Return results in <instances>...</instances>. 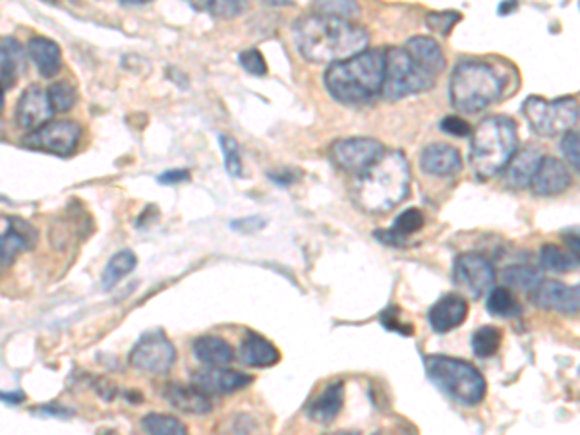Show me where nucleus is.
<instances>
[{
	"instance_id": "f257e3e1",
	"label": "nucleus",
	"mask_w": 580,
	"mask_h": 435,
	"mask_svg": "<svg viewBox=\"0 0 580 435\" xmlns=\"http://www.w3.org/2000/svg\"><path fill=\"white\" fill-rule=\"evenodd\" d=\"M300 55L312 64H333L368 48V31L357 24L331 16H304L295 24Z\"/></svg>"
},
{
	"instance_id": "f03ea898",
	"label": "nucleus",
	"mask_w": 580,
	"mask_h": 435,
	"mask_svg": "<svg viewBox=\"0 0 580 435\" xmlns=\"http://www.w3.org/2000/svg\"><path fill=\"white\" fill-rule=\"evenodd\" d=\"M385 72V48H366L350 58L329 64L324 84L335 101L364 105L381 93Z\"/></svg>"
},
{
	"instance_id": "7ed1b4c3",
	"label": "nucleus",
	"mask_w": 580,
	"mask_h": 435,
	"mask_svg": "<svg viewBox=\"0 0 580 435\" xmlns=\"http://www.w3.org/2000/svg\"><path fill=\"white\" fill-rule=\"evenodd\" d=\"M357 203L368 213H389L409 198L410 165L402 151H385L358 176Z\"/></svg>"
},
{
	"instance_id": "20e7f679",
	"label": "nucleus",
	"mask_w": 580,
	"mask_h": 435,
	"mask_svg": "<svg viewBox=\"0 0 580 435\" xmlns=\"http://www.w3.org/2000/svg\"><path fill=\"white\" fill-rule=\"evenodd\" d=\"M519 148L517 124L509 117L483 119L471 140V167L480 181L502 172Z\"/></svg>"
},
{
	"instance_id": "39448f33",
	"label": "nucleus",
	"mask_w": 580,
	"mask_h": 435,
	"mask_svg": "<svg viewBox=\"0 0 580 435\" xmlns=\"http://www.w3.org/2000/svg\"><path fill=\"white\" fill-rule=\"evenodd\" d=\"M505 89V79L492 64L464 60L453 70L449 82V99L461 112H480L499 101Z\"/></svg>"
},
{
	"instance_id": "423d86ee",
	"label": "nucleus",
	"mask_w": 580,
	"mask_h": 435,
	"mask_svg": "<svg viewBox=\"0 0 580 435\" xmlns=\"http://www.w3.org/2000/svg\"><path fill=\"white\" fill-rule=\"evenodd\" d=\"M424 366L428 379L459 405L476 407L486 397L488 383L472 364L443 354H431L426 357Z\"/></svg>"
},
{
	"instance_id": "0eeeda50",
	"label": "nucleus",
	"mask_w": 580,
	"mask_h": 435,
	"mask_svg": "<svg viewBox=\"0 0 580 435\" xmlns=\"http://www.w3.org/2000/svg\"><path fill=\"white\" fill-rule=\"evenodd\" d=\"M435 79L418 64L405 47L385 48V72L381 95L387 101H400L405 97L428 91L435 86Z\"/></svg>"
},
{
	"instance_id": "6e6552de",
	"label": "nucleus",
	"mask_w": 580,
	"mask_h": 435,
	"mask_svg": "<svg viewBox=\"0 0 580 435\" xmlns=\"http://www.w3.org/2000/svg\"><path fill=\"white\" fill-rule=\"evenodd\" d=\"M523 112L532 130L538 136L555 138L571 130L578 122V101L576 97H561V99L547 101L532 95L524 101Z\"/></svg>"
},
{
	"instance_id": "1a4fd4ad",
	"label": "nucleus",
	"mask_w": 580,
	"mask_h": 435,
	"mask_svg": "<svg viewBox=\"0 0 580 435\" xmlns=\"http://www.w3.org/2000/svg\"><path fill=\"white\" fill-rule=\"evenodd\" d=\"M79 138H82V128L74 120H57L47 122L24 140L26 148L57 153V155H70L78 148Z\"/></svg>"
},
{
	"instance_id": "9d476101",
	"label": "nucleus",
	"mask_w": 580,
	"mask_h": 435,
	"mask_svg": "<svg viewBox=\"0 0 580 435\" xmlns=\"http://www.w3.org/2000/svg\"><path fill=\"white\" fill-rule=\"evenodd\" d=\"M176 362V348L169 338L161 333H150L130 352V364L141 372L163 376Z\"/></svg>"
},
{
	"instance_id": "9b49d317",
	"label": "nucleus",
	"mask_w": 580,
	"mask_h": 435,
	"mask_svg": "<svg viewBox=\"0 0 580 435\" xmlns=\"http://www.w3.org/2000/svg\"><path fill=\"white\" fill-rule=\"evenodd\" d=\"M385 145L374 138H347L333 143L335 163L350 174H362L385 153Z\"/></svg>"
},
{
	"instance_id": "f8f14e48",
	"label": "nucleus",
	"mask_w": 580,
	"mask_h": 435,
	"mask_svg": "<svg viewBox=\"0 0 580 435\" xmlns=\"http://www.w3.org/2000/svg\"><path fill=\"white\" fill-rule=\"evenodd\" d=\"M453 279L459 288L472 298L490 293L495 283V269L488 257L480 254H461L453 265Z\"/></svg>"
},
{
	"instance_id": "ddd939ff",
	"label": "nucleus",
	"mask_w": 580,
	"mask_h": 435,
	"mask_svg": "<svg viewBox=\"0 0 580 435\" xmlns=\"http://www.w3.org/2000/svg\"><path fill=\"white\" fill-rule=\"evenodd\" d=\"M37 244V233L20 217L0 215V271L10 267L18 257Z\"/></svg>"
},
{
	"instance_id": "4468645a",
	"label": "nucleus",
	"mask_w": 580,
	"mask_h": 435,
	"mask_svg": "<svg viewBox=\"0 0 580 435\" xmlns=\"http://www.w3.org/2000/svg\"><path fill=\"white\" fill-rule=\"evenodd\" d=\"M55 109L48 99V91L41 86L34 84L29 86L16 107V122H18L24 130H36V128L47 124L53 119Z\"/></svg>"
},
{
	"instance_id": "2eb2a0df",
	"label": "nucleus",
	"mask_w": 580,
	"mask_h": 435,
	"mask_svg": "<svg viewBox=\"0 0 580 435\" xmlns=\"http://www.w3.org/2000/svg\"><path fill=\"white\" fill-rule=\"evenodd\" d=\"M192 381L207 395H229L244 389V387H248L254 381V378L244 372L229 369L227 366H207L205 369H200V372L193 374Z\"/></svg>"
},
{
	"instance_id": "dca6fc26",
	"label": "nucleus",
	"mask_w": 580,
	"mask_h": 435,
	"mask_svg": "<svg viewBox=\"0 0 580 435\" xmlns=\"http://www.w3.org/2000/svg\"><path fill=\"white\" fill-rule=\"evenodd\" d=\"M571 182H573V176L569 167L557 157L544 155L530 186L536 196L550 198V196H559V193L569 190Z\"/></svg>"
},
{
	"instance_id": "f3484780",
	"label": "nucleus",
	"mask_w": 580,
	"mask_h": 435,
	"mask_svg": "<svg viewBox=\"0 0 580 435\" xmlns=\"http://www.w3.org/2000/svg\"><path fill=\"white\" fill-rule=\"evenodd\" d=\"M534 302L545 310L576 316L580 306L578 285L569 286L557 281H542L540 286L534 290Z\"/></svg>"
},
{
	"instance_id": "a211bd4d",
	"label": "nucleus",
	"mask_w": 580,
	"mask_h": 435,
	"mask_svg": "<svg viewBox=\"0 0 580 435\" xmlns=\"http://www.w3.org/2000/svg\"><path fill=\"white\" fill-rule=\"evenodd\" d=\"M466 316H469L466 298L461 295H445L430 308L428 321L435 333H449L457 329Z\"/></svg>"
},
{
	"instance_id": "6ab92c4d",
	"label": "nucleus",
	"mask_w": 580,
	"mask_h": 435,
	"mask_svg": "<svg viewBox=\"0 0 580 435\" xmlns=\"http://www.w3.org/2000/svg\"><path fill=\"white\" fill-rule=\"evenodd\" d=\"M420 167L431 176H453L462 169L461 153L449 143H431L422 151Z\"/></svg>"
},
{
	"instance_id": "aec40b11",
	"label": "nucleus",
	"mask_w": 580,
	"mask_h": 435,
	"mask_svg": "<svg viewBox=\"0 0 580 435\" xmlns=\"http://www.w3.org/2000/svg\"><path fill=\"white\" fill-rule=\"evenodd\" d=\"M343 402H345V383L335 381V383H329L326 389L310 402L308 409H306V414H308L312 422L329 426L335 422L338 412L343 410Z\"/></svg>"
},
{
	"instance_id": "412c9836",
	"label": "nucleus",
	"mask_w": 580,
	"mask_h": 435,
	"mask_svg": "<svg viewBox=\"0 0 580 435\" xmlns=\"http://www.w3.org/2000/svg\"><path fill=\"white\" fill-rule=\"evenodd\" d=\"M165 399L171 407L186 414H207L213 410L212 395H207L196 385L172 383L165 389Z\"/></svg>"
},
{
	"instance_id": "4be33fe9",
	"label": "nucleus",
	"mask_w": 580,
	"mask_h": 435,
	"mask_svg": "<svg viewBox=\"0 0 580 435\" xmlns=\"http://www.w3.org/2000/svg\"><path fill=\"white\" fill-rule=\"evenodd\" d=\"M238 358L248 368H269L281 360V352L269 338L257 333H248L240 345Z\"/></svg>"
},
{
	"instance_id": "5701e85b",
	"label": "nucleus",
	"mask_w": 580,
	"mask_h": 435,
	"mask_svg": "<svg viewBox=\"0 0 580 435\" xmlns=\"http://www.w3.org/2000/svg\"><path fill=\"white\" fill-rule=\"evenodd\" d=\"M544 153L536 148H526L519 153H514L513 159L507 163L505 171V182L514 190H524L530 186L532 179L538 171V165Z\"/></svg>"
},
{
	"instance_id": "b1692460",
	"label": "nucleus",
	"mask_w": 580,
	"mask_h": 435,
	"mask_svg": "<svg viewBox=\"0 0 580 435\" xmlns=\"http://www.w3.org/2000/svg\"><path fill=\"white\" fill-rule=\"evenodd\" d=\"M27 57L43 78H55L62 68L60 47L47 37H31L27 43Z\"/></svg>"
},
{
	"instance_id": "393cba45",
	"label": "nucleus",
	"mask_w": 580,
	"mask_h": 435,
	"mask_svg": "<svg viewBox=\"0 0 580 435\" xmlns=\"http://www.w3.org/2000/svg\"><path fill=\"white\" fill-rule=\"evenodd\" d=\"M26 68V51L18 39L0 37V86L5 89L18 82Z\"/></svg>"
},
{
	"instance_id": "a878e982",
	"label": "nucleus",
	"mask_w": 580,
	"mask_h": 435,
	"mask_svg": "<svg viewBox=\"0 0 580 435\" xmlns=\"http://www.w3.org/2000/svg\"><path fill=\"white\" fill-rule=\"evenodd\" d=\"M405 48L410 53V57L433 78H438L447 67L441 47L431 37H424V36L412 37L407 41Z\"/></svg>"
},
{
	"instance_id": "bb28decb",
	"label": "nucleus",
	"mask_w": 580,
	"mask_h": 435,
	"mask_svg": "<svg viewBox=\"0 0 580 435\" xmlns=\"http://www.w3.org/2000/svg\"><path fill=\"white\" fill-rule=\"evenodd\" d=\"M424 227V215L420 209L416 207H410L407 209V212H402L397 221L393 223V227L389 231H376V238L379 242H383V244H389V246H402L405 244V240L409 236H412L414 233H418Z\"/></svg>"
},
{
	"instance_id": "cd10ccee",
	"label": "nucleus",
	"mask_w": 580,
	"mask_h": 435,
	"mask_svg": "<svg viewBox=\"0 0 580 435\" xmlns=\"http://www.w3.org/2000/svg\"><path fill=\"white\" fill-rule=\"evenodd\" d=\"M192 350H193V357H196L202 364L212 366V368L229 366L234 358L233 347L224 341V338L213 337V335H205V337L196 338V343H193Z\"/></svg>"
},
{
	"instance_id": "c85d7f7f",
	"label": "nucleus",
	"mask_w": 580,
	"mask_h": 435,
	"mask_svg": "<svg viewBox=\"0 0 580 435\" xmlns=\"http://www.w3.org/2000/svg\"><path fill=\"white\" fill-rule=\"evenodd\" d=\"M136 265H138V257L130 250H122L112 255L101 277L103 288L105 290L115 288L126 275H130V273L136 269Z\"/></svg>"
},
{
	"instance_id": "c756f323",
	"label": "nucleus",
	"mask_w": 580,
	"mask_h": 435,
	"mask_svg": "<svg viewBox=\"0 0 580 435\" xmlns=\"http://www.w3.org/2000/svg\"><path fill=\"white\" fill-rule=\"evenodd\" d=\"M503 281H505V285L517 288V290H524V293H534V290L540 286V283L544 281V273H542V269L530 265V264H517V265L505 267Z\"/></svg>"
},
{
	"instance_id": "7c9ffc66",
	"label": "nucleus",
	"mask_w": 580,
	"mask_h": 435,
	"mask_svg": "<svg viewBox=\"0 0 580 435\" xmlns=\"http://www.w3.org/2000/svg\"><path fill=\"white\" fill-rule=\"evenodd\" d=\"M486 308L492 316H497V317H519L523 314L521 302L514 298V295L507 286L490 288Z\"/></svg>"
},
{
	"instance_id": "2f4dec72",
	"label": "nucleus",
	"mask_w": 580,
	"mask_h": 435,
	"mask_svg": "<svg viewBox=\"0 0 580 435\" xmlns=\"http://www.w3.org/2000/svg\"><path fill=\"white\" fill-rule=\"evenodd\" d=\"M540 264L544 269L554 273H571L578 269V255L563 250L555 244H545L540 248Z\"/></svg>"
},
{
	"instance_id": "473e14b6",
	"label": "nucleus",
	"mask_w": 580,
	"mask_h": 435,
	"mask_svg": "<svg viewBox=\"0 0 580 435\" xmlns=\"http://www.w3.org/2000/svg\"><path fill=\"white\" fill-rule=\"evenodd\" d=\"M312 12L352 22L360 14V6L357 0H314Z\"/></svg>"
},
{
	"instance_id": "72a5a7b5",
	"label": "nucleus",
	"mask_w": 580,
	"mask_h": 435,
	"mask_svg": "<svg viewBox=\"0 0 580 435\" xmlns=\"http://www.w3.org/2000/svg\"><path fill=\"white\" fill-rule=\"evenodd\" d=\"M503 335L493 326H483L472 335V350L478 358H492L499 350Z\"/></svg>"
},
{
	"instance_id": "f704fd0d",
	"label": "nucleus",
	"mask_w": 580,
	"mask_h": 435,
	"mask_svg": "<svg viewBox=\"0 0 580 435\" xmlns=\"http://www.w3.org/2000/svg\"><path fill=\"white\" fill-rule=\"evenodd\" d=\"M186 3L200 12H209L213 18L223 20H231L244 10V3H240V0H186Z\"/></svg>"
},
{
	"instance_id": "c9c22d12",
	"label": "nucleus",
	"mask_w": 580,
	"mask_h": 435,
	"mask_svg": "<svg viewBox=\"0 0 580 435\" xmlns=\"http://www.w3.org/2000/svg\"><path fill=\"white\" fill-rule=\"evenodd\" d=\"M141 428L148 433L155 435H186L188 428L169 414H148L141 420Z\"/></svg>"
},
{
	"instance_id": "e433bc0d",
	"label": "nucleus",
	"mask_w": 580,
	"mask_h": 435,
	"mask_svg": "<svg viewBox=\"0 0 580 435\" xmlns=\"http://www.w3.org/2000/svg\"><path fill=\"white\" fill-rule=\"evenodd\" d=\"M219 143L224 155V167H227L229 174L234 176V179H242V176H244V167H242V157H240L236 140L231 136L219 134Z\"/></svg>"
},
{
	"instance_id": "4c0bfd02",
	"label": "nucleus",
	"mask_w": 580,
	"mask_h": 435,
	"mask_svg": "<svg viewBox=\"0 0 580 435\" xmlns=\"http://www.w3.org/2000/svg\"><path fill=\"white\" fill-rule=\"evenodd\" d=\"M47 91H48V99H51L55 112H68L78 101V93H76L74 86H70L68 82H57Z\"/></svg>"
},
{
	"instance_id": "58836bf2",
	"label": "nucleus",
	"mask_w": 580,
	"mask_h": 435,
	"mask_svg": "<svg viewBox=\"0 0 580 435\" xmlns=\"http://www.w3.org/2000/svg\"><path fill=\"white\" fill-rule=\"evenodd\" d=\"M462 16L455 10H445V12H430L426 16V26L435 31L440 36H449L453 27L461 22Z\"/></svg>"
},
{
	"instance_id": "ea45409f",
	"label": "nucleus",
	"mask_w": 580,
	"mask_h": 435,
	"mask_svg": "<svg viewBox=\"0 0 580 435\" xmlns=\"http://www.w3.org/2000/svg\"><path fill=\"white\" fill-rule=\"evenodd\" d=\"M238 62H240L242 68L255 78H262L267 74L265 57L257 51V48H248V51H242L238 57Z\"/></svg>"
},
{
	"instance_id": "a19ab883",
	"label": "nucleus",
	"mask_w": 580,
	"mask_h": 435,
	"mask_svg": "<svg viewBox=\"0 0 580 435\" xmlns=\"http://www.w3.org/2000/svg\"><path fill=\"white\" fill-rule=\"evenodd\" d=\"M561 153L567 159V163L573 167V171L578 172L580 169V141H578V132H575L573 128L567 132H563L561 138Z\"/></svg>"
},
{
	"instance_id": "79ce46f5",
	"label": "nucleus",
	"mask_w": 580,
	"mask_h": 435,
	"mask_svg": "<svg viewBox=\"0 0 580 435\" xmlns=\"http://www.w3.org/2000/svg\"><path fill=\"white\" fill-rule=\"evenodd\" d=\"M440 128L441 132L449 134V136H455V138H466L471 136L472 130H471V124L466 122L464 119L453 115V117H445L441 122H440Z\"/></svg>"
},
{
	"instance_id": "37998d69",
	"label": "nucleus",
	"mask_w": 580,
	"mask_h": 435,
	"mask_svg": "<svg viewBox=\"0 0 580 435\" xmlns=\"http://www.w3.org/2000/svg\"><path fill=\"white\" fill-rule=\"evenodd\" d=\"M381 324L385 329H389V331H397L400 335H412V327L409 324H402L397 308H387L381 314Z\"/></svg>"
},
{
	"instance_id": "c03bdc74",
	"label": "nucleus",
	"mask_w": 580,
	"mask_h": 435,
	"mask_svg": "<svg viewBox=\"0 0 580 435\" xmlns=\"http://www.w3.org/2000/svg\"><path fill=\"white\" fill-rule=\"evenodd\" d=\"M267 224V221L264 217H257V215H252V217H242V219H236L231 223V229L240 233V234H252V233H257L262 231Z\"/></svg>"
},
{
	"instance_id": "a18cd8bd",
	"label": "nucleus",
	"mask_w": 580,
	"mask_h": 435,
	"mask_svg": "<svg viewBox=\"0 0 580 435\" xmlns=\"http://www.w3.org/2000/svg\"><path fill=\"white\" fill-rule=\"evenodd\" d=\"M190 181V172L184 171V169H174V171H167L165 174L159 176V182L161 184H181V182H186Z\"/></svg>"
},
{
	"instance_id": "49530a36",
	"label": "nucleus",
	"mask_w": 580,
	"mask_h": 435,
	"mask_svg": "<svg viewBox=\"0 0 580 435\" xmlns=\"http://www.w3.org/2000/svg\"><path fill=\"white\" fill-rule=\"evenodd\" d=\"M269 179H271L273 182H275V184L286 188L290 182L295 181V174L288 172V171H281L279 174H277V172H269Z\"/></svg>"
},
{
	"instance_id": "de8ad7c7",
	"label": "nucleus",
	"mask_w": 580,
	"mask_h": 435,
	"mask_svg": "<svg viewBox=\"0 0 580 435\" xmlns=\"http://www.w3.org/2000/svg\"><path fill=\"white\" fill-rule=\"evenodd\" d=\"M24 393H5V391H0V400L3 402H8V405H20V402H24Z\"/></svg>"
},
{
	"instance_id": "09e8293b",
	"label": "nucleus",
	"mask_w": 580,
	"mask_h": 435,
	"mask_svg": "<svg viewBox=\"0 0 580 435\" xmlns=\"http://www.w3.org/2000/svg\"><path fill=\"white\" fill-rule=\"evenodd\" d=\"M565 240H567V246H569V250H571L575 255H578V252H580V244H578V234H576V231H575L573 234H565Z\"/></svg>"
},
{
	"instance_id": "8fccbe9b",
	"label": "nucleus",
	"mask_w": 580,
	"mask_h": 435,
	"mask_svg": "<svg viewBox=\"0 0 580 435\" xmlns=\"http://www.w3.org/2000/svg\"><path fill=\"white\" fill-rule=\"evenodd\" d=\"M517 5H519V0H503V3L499 5V14L507 16L509 12H513L514 8H517Z\"/></svg>"
},
{
	"instance_id": "3c124183",
	"label": "nucleus",
	"mask_w": 580,
	"mask_h": 435,
	"mask_svg": "<svg viewBox=\"0 0 580 435\" xmlns=\"http://www.w3.org/2000/svg\"><path fill=\"white\" fill-rule=\"evenodd\" d=\"M264 3L271 6H290L293 5V0H264Z\"/></svg>"
},
{
	"instance_id": "603ef678",
	"label": "nucleus",
	"mask_w": 580,
	"mask_h": 435,
	"mask_svg": "<svg viewBox=\"0 0 580 435\" xmlns=\"http://www.w3.org/2000/svg\"><path fill=\"white\" fill-rule=\"evenodd\" d=\"M124 5H145V3H150V0H122Z\"/></svg>"
},
{
	"instance_id": "864d4df0",
	"label": "nucleus",
	"mask_w": 580,
	"mask_h": 435,
	"mask_svg": "<svg viewBox=\"0 0 580 435\" xmlns=\"http://www.w3.org/2000/svg\"><path fill=\"white\" fill-rule=\"evenodd\" d=\"M3 107H5V88L0 86V109H3Z\"/></svg>"
},
{
	"instance_id": "5fc2aeb1",
	"label": "nucleus",
	"mask_w": 580,
	"mask_h": 435,
	"mask_svg": "<svg viewBox=\"0 0 580 435\" xmlns=\"http://www.w3.org/2000/svg\"><path fill=\"white\" fill-rule=\"evenodd\" d=\"M45 3H51V5H57V3H60V0H45Z\"/></svg>"
},
{
	"instance_id": "6e6d98bb",
	"label": "nucleus",
	"mask_w": 580,
	"mask_h": 435,
	"mask_svg": "<svg viewBox=\"0 0 580 435\" xmlns=\"http://www.w3.org/2000/svg\"><path fill=\"white\" fill-rule=\"evenodd\" d=\"M240 3H244V5H246V0H240Z\"/></svg>"
}]
</instances>
